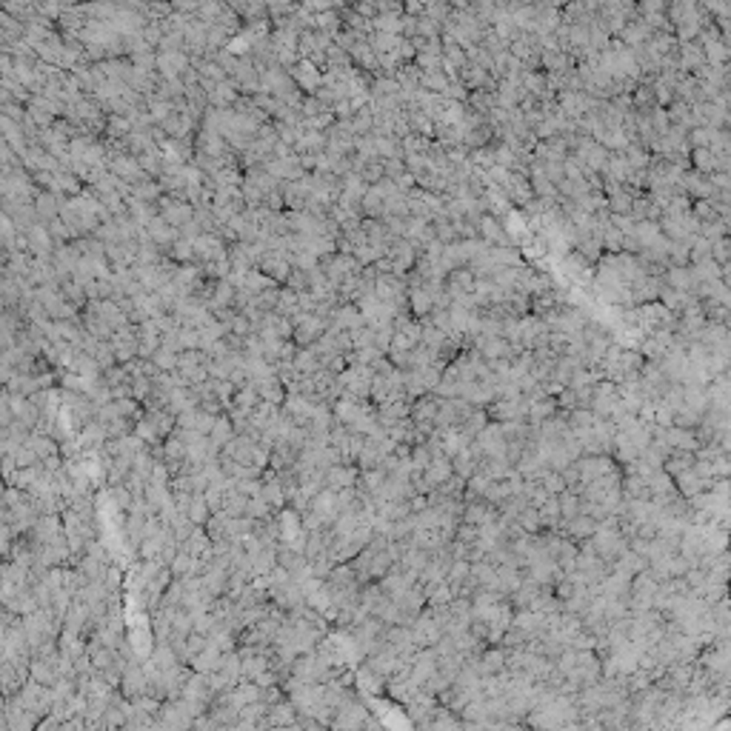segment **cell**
Returning <instances> with one entry per match:
<instances>
[{"instance_id":"6da1fadb","label":"cell","mask_w":731,"mask_h":731,"mask_svg":"<svg viewBox=\"0 0 731 731\" xmlns=\"http://www.w3.org/2000/svg\"><path fill=\"white\" fill-rule=\"evenodd\" d=\"M677 58H680V69H683V72H689V74L709 63V60H706V49H703V43H700V40H680Z\"/></svg>"},{"instance_id":"7a4b0ae2","label":"cell","mask_w":731,"mask_h":731,"mask_svg":"<svg viewBox=\"0 0 731 731\" xmlns=\"http://www.w3.org/2000/svg\"><path fill=\"white\" fill-rule=\"evenodd\" d=\"M209 440H211L214 449L229 446V440H232V423H229L226 417H218V420H214V426H211V432H209Z\"/></svg>"},{"instance_id":"3957f363","label":"cell","mask_w":731,"mask_h":731,"mask_svg":"<svg viewBox=\"0 0 731 731\" xmlns=\"http://www.w3.org/2000/svg\"><path fill=\"white\" fill-rule=\"evenodd\" d=\"M692 160H694L697 171H703V175H714V171H717V154L711 149H706V146H697L692 152Z\"/></svg>"},{"instance_id":"277c9868","label":"cell","mask_w":731,"mask_h":731,"mask_svg":"<svg viewBox=\"0 0 731 731\" xmlns=\"http://www.w3.org/2000/svg\"><path fill=\"white\" fill-rule=\"evenodd\" d=\"M569 532H572V534H580V537H586V534H591V532H594V523H591L588 518H580V520H574V523L569 526Z\"/></svg>"},{"instance_id":"5b68a950","label":"cell","mask_w":731,"mask_h":731,"mask_svg":"<svg viewBox=\"0 0 731 731\" xmlns=\"http://www.w3.org/2000/svg\"><path fill=\"white\" fill-rule=\"evenodd\" d=\"M728 9H731V0H728Z\"/></svg>"}]
</instances>
